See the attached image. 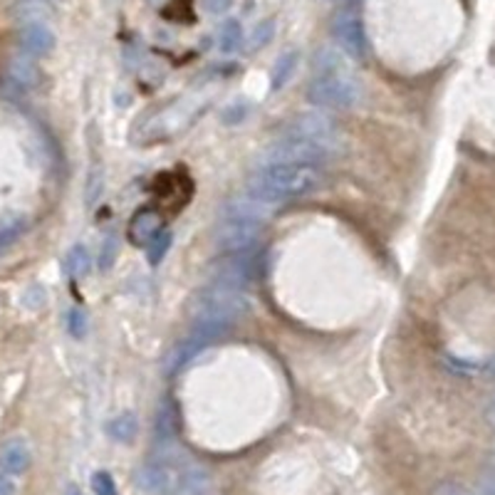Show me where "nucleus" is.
Instances as JSON below:
<instances>
[{"label":"nucleus","mask_w":495,"mask_h":495,"mask_svg":"<svg viewBox=\"0 0 495 495\" xmlns=\"http://www.w3.org/2000/svg\"><path fill=\"white\" fill-rule=\"evenodd\" d=\"M312 104L332 109H352L359 102V82L346 68L342 52L320 48L312 58V79L307 87Z\"/></svg>","instance_id":"obj_1"},{"label":"nucleus","mask_w":495,"mask_h":495,"mask_svg":"<svg viewBox=\"0 0 495 495\" xmlns=\"http://www.w3.org/2000/svg\"><path fill=\"white\" fill-rule=\"evenodd\" d=\"M322 184L317 166L292 164V161H270L260 166L250 178V196L260 198L263 203H280L292 198L310 196Z\"/></svg>","instance_id":"obj_2"},{"label":"nucleus","mask_w":495,"mask_h":495,"mask_svg":"<svg viewBox=\"0 0 495 495\" xmlns=\"http://www.w3.org/2000/svg\"><path fill=\"white\" fill-rule=\"evenodd\" d=\"M270 216V203L248 196L230 201L216 228V246L228 256L250 253L256 248L263 223Z\"/></svg>","instance_id":"obj_3"},{"label":"nucleus","mask_w":495,"mask_h":495,"mask_svg":"<svg viewBox=\"0 0 495 495\" xmlns=\"http://www.w3.org/2000/svg\"><path fill=\"white\" fill-rule=\"evenodd\" d=\"M290 134L305 139L312 147L322 148L327 157H332L337 148H339V131L332 124V119L325 117V114H317V112H307V114H300V117L287 127Z\"/></svg>","instance_id":"obj_4"},{"label":"nucleus","mask_w":495,"mask_h":495,"mask_svg":"<svg viewBox=\"0 0 495 495\" xmlns=\"http://www.w3.org/2000/svg\"><path fill=\"white\" fill-rule=\"evenodd\" d=\"M332 32H335V40L339 42V48L345 50L346 55H352V58H364V25H362V20L356 18L355 13H342V15L335 20Z\"/></svg>","instance_id":"obj_5"},{"label":"nucleus","mask_w":495,"mask_h":495,"mask_svg":"<svg viewBox=\"0 0 495 495\" xmlns=\"http://www.w3.org/2000/svg\"><path fill=\"white\" fill-rule=\"evenodd\" d=\"M55 48V32L50 30L45 20L22 22L20 28V50L28 58H45Z\"/></svg>","instance_id":"obj_6"},{"label":"nucleus","mask_w":495,"mask_h":495,"mask_svg":"<svg viewBox=\"0 0 495 495\" xmlns=\"http://www.w3.org/2000/svg\"><path fill=\"white\" fill-rule=\"evenodd\" d=\"M161 223H164V216L158 213L157 208H141V211H137L131 216V220H129V243L137 248H147L161 233Z\"/></svg>","instance_id":"obj_7"},{"label":"nucleus","mask_w":495,"mask_h":495,"mask_svg":"<svg viewBox=\"0 0 495 495\" xmlns=\"http://www.w3.org/2000/svg\"><path fill=\"white\" fill-rule=\"evenodd\" d=\"M174 481H176V473L164 461H151V464L141 465L139 471V485L151 495H171Z\"/></svg>","instance_id":"obj_8"},{"label":"nucleus","mask_w":495,"mask_h":495,"mask_svg":"<svg viewBox=\"0 0 495 495\" xmlns=\"http://www.w3.org/2000/svg\"><path fill=\"white\" fill-rule=\"evenodd\" d=\"M30 461H32V455H30L28 444L22 438H13V441H8V444L0 448V471L3 473H25L30 468Z\"/></svg>","instance_id":"obj_9"},{"label":"nucleus","mask_w":495,"mask_h":495,"mask_svg":"<svg viewBox=\"0 0 495 495\" xmlns=\"http://www.w3.org/2000/svg\"><path fill=\"white\" fill-rule=\"evenodd\" d=\"M211 485V475L201 465H186L176 473L171 495H206Z\"/></svg>","instance_id":"obj_10"},{"label":"nucleus","mask_w":495,"mask_h":495,"mask_svg":"<svg viewBox=\"0 0 495 495\" xmlns=\"http://www.w3.org/2000/svg\"><path fill=\"white\" fill-rule=\"evenodd\" d=\"M8 82H10V87L20 89V92L35 87V82H38V68L32 65V59H30L28 55L15 58L13 62H10Z\"/></svg>","instance_id":"obj_11"},{"label":"nucleus","mask_w":495,"mask_h":495,"mask_svg":"<svg viewBox=\"0 0 495 495\" xmlns=\"http://www.w3.org/2000/svg\"><path fill=\"white\" fill-rule=\"evenodd\" d=\"M109 436L119 441V444H131L139 434V421L134 414H119L117 418H112L107 426Z\"/></svg>","instance_id":"obj_12"},{"label":"nucleus","mask_w":495,"mask_h":495,"mask_svg":"<svg viewBox=\"0 0 495 495\" xmlns=\"http://www.w3.org/2000/svg\"><path fill=\"white\" fill-rule=\"evenodd\" d=\"M297 62H300V55H297L295 50H287V52H283L280 58H277L275 68H273V75H270V79H273V89H283L292 79V75H295L297 69Z\"/></svg>","instance_id":"obj_13"},{"label":"nucleus","mask_w":495,"mask_h":495,"mask_svg":"<svg viewBox=\"0 0 495 495\" xmlns=\"http://www.w3.org/2000/svg\"><path fill=\"white\" fill-rule=\"evenodd\" d=\"M240 42H243V28H240V22L238 20H226L220 25V30H218V50L223 55H230V52H236L240 48Z\"/></svg>","instance_id":"obj_14"},{"label":"nucleus","mask_w":495,"mask_h":495,"mask_svg":"<svg viewBox=\"0 0 495 495\" xmlns=\"http://www.w3.org/2000/svg\"><path fill=\"white\" fill-rule=\"evenodd\" d=\"M65 270L69 277L87 275L89 270V253L85 246H75L65 257Z\"/></svg>","instance_id":"obj_15"},{"label":"nucleus","mask_w":495,"mask_h":495,"mask_svg":"<svg viewBox=\"0 0 495 495\" xmlns=\"http://www.w3.org/2000/svg\"><path fill=\"white\" fill-rule=\"evenodd\" d=\"M50 15L48 0H20L18 3V18L22 22H35V20H45Z\"/></svg>","instance_id":"obj_16"},{"label":"nucleus","mask_w":495,"mask_h":495,"mask_svg":"<svg viewBox=\"0 0 495 495\" xmlns=\"http://www.w3.org/2000/svg\"><path fill=\"white\" fill-rule=\"evenodd\" d=\"M168 248H171V233H164V230H161V233L147 246L148 263H151V266H158V263L164 260V256L168 253Z\"/></svg>","instance_id":"obj_17"},{"label":"nucleus","mask_w":495,"mask_h":495,"mask_svg":"<svg viewBox=\"0 0 495 495\" xmlns=\"http://www.w3.org/2000/svg\"><path fill=\"white\" fill-rule=\"evenodd\" d=\"M273 38H275V20H263V22H257L256 30H253V35H250V50L266 48Z\"/></svg>","instance_id":"obj_18"},{"label":"nucleus","mask_w":495,"mask_h":495,"mask_svg":"<svg viewBox=\"0 0 495 495\" xmlns=\"http://www.w3.org/2000/svg\"><path fill=\"white\" fill-rule=\"evenodd\" d=\"M92 490L94 495H117V483L107 471H97L92 475Z\"/></svg>","instance_id":"obj_19"},{"label":"nucleus","mask_w":495,"mask_h":495,"mask_svg":"<svg viewBox=\"0 0 495 495\" xmlns=\"http://www.w3.org/2000/svg\"><path fill=\"white\" fill-rule=\"evenodd\" d=\"M68 329L72 337H85V332H87V317H85V312L82 310H69L68 315Z\"/></svg>","instance_id":"obj_20"},{"label":"nucleus","mask_w":495,"mask_h":495,"mask_svg":"<svg viewBox=\"0 0 495 495\" xmlns=\"http://www.w3.org/2000/svg\"><path fill=\"white\" fill-rule=\"evenodd\" d=\"M114 256H117V243H114V238H109L107 243H104L102 256H99V267H102V270H109L112 263H114Z\"/></svg>","instance_id":"obj_21"},{"label":"nucleus","mask_w":495,"mask_h":495,"mask_svg":"<svg viewBox=\"0 0 495 495\" xmlns=\"http://www.w3.org/2000/svg\"><path fill=\"white\" fill-rule=\"evenodd\" d=\"M230 5H233V0H203V8L211 15H223L230 10Z\"/></svg>","instance_id":"obj_22"},{"label":"nucleus","mask_w":495,"mask_h":495,"mask_svg":"<svg viewBox=\"0 0 495 495\" xmlns=\"http://www.w3.org/2000/svg\"><path fill=\"white\" fill-rule=\"evenodd\" d=\"M13 493H15V485H13V481H10V475L0 471V495H13Z\"/></svg>","instance_id":"obj_23"},{"label":"nucleus","mask_w":495,"mask_h":495,"mask_svg":"<svg viewBox=\"0 0 495 495\" xmlns=\"http://www.w3.org/2000/svg\"><path fill=\"white\" fill-rule=\"evenodd\" d=\"M485 495H495V468L488 475V481H485Z\"/></svg>","instance_id":"obj_24"},{"label":"nucleus","mask_w":495,"mask_h":495,"mask_svg":"<svg viewBox=\"0 0 495 495\" xmlns=\"http://www.w3.org/2000/svg\"><path fill=\"white\" fill-rule=\"evenodd\" d=\"M68 495H79V490H77V488H75V485H69Z\"/></svg>","instance_id":"obj_25"},{"label":"nucleus","mask_w":495,"mask_h":495,"mask_svg":"<svg viewBox=\"0 0 495 495\" xmlns=\"http://www.w3.org/2000/svg\"><path fill=\"white\" fill-rule=\"evenodd\" d=\"M490 418H493V424H495V401H493V406H490Z\"/></svg>","instance_id":"obj_26"},{"label":"nucleus","mask_w":495,"mask_h":495,"mask_svg":"<svg viewBox=\"0 0 495 495\" xmlns=\"http://www.w3.org/2000/svg\"><path fill=\"white\" fill-rule=\"evenodd\" d=\"M329 3H339V0H329Z\"/></svg>","instance_id":"obj_27"}]
</instances>
